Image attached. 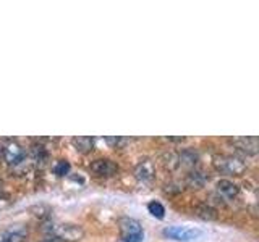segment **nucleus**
<instances>
[{
  "instance_id": "obj_11",
  "label": "nucleus",
  "mask_w": 259,
  "mask_h": 242,
  "mask_svg": "<svg viewBox=\"0 0 259 242\" xmlns=\"http://www.w3.org/2000/svg\"><path fill=\"white\" fill-rule=\"evenodd\" d=\"M198 160H199L198 152L193 149H185L177 158L178 166H182V168H194L198 163Z\"/></svg>"
},
{
  "instance_id": "obj_12",
  "label": "nucleus",
  "mask_w": 259,
  "mask_h": 242,
  "mask_svg": "<svg viewBox=\"0 0 259 242\" xmlns=\"http://www.w3.org/2000/svg\"><path fill=\"white\" fill-rule=\"evenodd\" d=\"M71 144L79 153H89L94 149V139H93V137H88V136L73 137Z\"/></svg>"
},
{
  "instance_id": "obj_2",
  "label": "nucleus",
  "mask_w": 259,
  "mask_h": 242,
  "mask_svg": "<svg viewBox=\"0 0 259 242\" xmlns=\"http://www.w3.org/2000/svg\"><path fill=\"white\" fill-rule=\"evenodd\" d=\"M120 231L121 242H143L144 240V229L141 223L135 218L123 216L117 221Z\"/></svg>"
},
{
  "instance_id": "obj_1",
  "label": "nucleus",
  "mask_w": 259,
  "mask_h": 242,
  "mask_svg": "<svg viewBox=\"0 0 259 242\" xmlns=\"http://www.w3.org/2000/svg\"><path fill=\"white\" fill-rule=\"evenodd\" d=\"M214 168L221 174L227 176H241L248 169L246 161L238 155H221L214 160Z\"/></svg>"
},
{
  "instance_id": "obj_15",
  "label": "nucleus",
  "mask_w": 259,
  "mask_h": 242,
  "mask_svg": "<svg viewBox=\"0 0 259 242\" xmlns=\"http://www.w3.org/2000/svg\"><path fill=\"white\" fill-rule=\"evenodd\" d=\"M70 163L67 160H59L55 163V166H54V173L59 176V177H63V176H67L68 173H70Z\"/></svg>"
},
{
  "instance_id": "obj_16",
  "label": "nucleus",
  "mask_w": 259,
  "mask_h": 242,
  "mask_svg": "<svg viewBox=\"0 0 259 242\" xmlns=\"http://www.w3.org/2000/svg\"><path fill=\"white\" fill-rule=\"evenodd\" d=\"M199 212L202 213L199 216L204 218V220H214V218H215V210H212L210 207H201Z\"/></svg>"
},
{
  "instance_id": "obj_4",
  "label": "nucleus",
  "mask_w": 259,
  "mask_h": 242,
  "mask_svg": "<svg viewBox=\"0 0 259 242\" xmlns=\"http://www.w3.org/2000/svg\"><path fill=\"white\" fill-rule=\"evenodd\" d=\"M2 157L8 166H21L26 161V150L16 141H8L2 147Z\"/></svg>"
},
{
  "instance_id": "obj_17",
  "label": "nucleus",
  "mask_w": 259,
  "mask_h": 242,
  "mask_svg": "<svg viewBox=\"0 0 259 242\" xmlns=\"http://www.w3.org/2000/svg\"><path fill=\"white\" fill-rule=\"evenodd\" d=\"M105 142H107L112 149H118L121 144H125L126 141L121 139V137H105Z\"/></svg>"
},
{
  "instance_id": "obj_18",
  "label": "nucleus",
  "mask_w": 259,
  "mask_h": 242,
  "mask_svg": "<svg viewBox=\"0 0 259 242\" xmlns=\"http://www.w3.org/2000/svg\"><path fill=\"white\" fill-rule=\"evenodd\" d=\"M10 204H12L10 196H8V194H5L4 191H0V210L7 208Z\"/></svg>"
},
{
  "instance_id": "obj_14",
  "label": "nucleus",
  "mask_w": 259,
  "mask_h": 242,
  "mask_svg": "<svg viewBox=\"0 0 259 242\" xmlns=\"http://www.w3.org/2000/svg\"><path fill=\"white\" fill-rule=\"evenodd\" d=\"M148 212L154 216V218H157V220H164V216H165V207L160 204V202L157 200H152L148 204Z\"/></svg>"
},
{
  "instance_id": "obj_9",
  "label": "nucleus",
  "mask_w": 259,
  "mask_h": 242,
  "mask_svg": "<svg viewBox=\"0 0 259 242\" xmlns=\"http://www.w3.org/2000/svg\"><path fill=\"white\" fill-rule=\"evenodd\" d=\"M215 191L225 200H235L240 194V188L230 179H219L215 183Z\"/></svg>"
},
{
  "instance_id": "obj_5",
  "label": "nucleus",
  "mask_w": 259,
  "mask_h": 242,
  "mask_svg": "<svg viewBox=\"0 0 259 242\" xmlns=\"http://www.w3.org/2000/svg\"><path fill=\"white\" fill-rule=\"evenodd\" d=\"M164 237L177 242H193L202 236V231L198 228H185V226H168L164 231Z\"/></svg>"
},
{
  "instance_id": "obj_10",
  "label": "nucleus",
  "mask_w": 259,
  "mask_h": 242,
  "mask_svg": "<svg viewBox=\"0 0 259 242\" xmlns=\"http://www.w3.org/2000/svg\"><path fill=\"white\" fill-rule=\"evenodd\" d=\"M26 231L23 228H7L0 231V242H24Z\"/></svg>"
},
{
  "instance_id": "obj_19",
  "label": "nucleus",
  "mask_w": 259,
  "mask_h": 242,
  "mask_svg": "<svg viewBox=\"0 0 259 242\" xmlns=\"http://www.w3.org/2000/svg\"><path fill=\"white\" fill-rule=\"evenodd\" d=\"M0 157H2V147H0Z\"/></svg>"
},
{
  "instance_id": "obj_3",
  "label": "nucleus",
  "mask_w": 259,
  "mask_h": 242,
  "mask_svg": "<svg viewBox=\"0 0 259 242\" xmlns=\"http://www.w3.org/2000/svg\"><path fill=\"white\" fill-rule=\"evenodd\" d=\"M52 237L57 240H67V242H76L81 240L84 236V231L79 224H73V223H60V224H54L51 228Z\"/></svg>"
},
{
  "instance_id": "obj_7",
  "label": "nucleus",
  "mask_w": 259,
  "mask_h": 242,
  "mask_svg": "<svg viewBox=\"0 0 259 242\" xmlns=\"http://www.w3.org/2000/svg\"><path fill=\"white\" fill-rule=\"evenodd\" d=\"M232 147L238 150L245 155H256L257 153V137L249 136V137H233L230 139Z\"/></svg>"
},
{
  "instance_id": "obj_8",
  "label": "nucleus",
  "mask_w": 259,
  "mask_h": 242,
  "mask_svg": "<svg viewBox=\"0 0 259 242\" xmlns=\"http://www.w3.org/2000/svg\"><path fill=\"white\" fill-rule=\"evenodd\" d=\"M156 176V165L151 158H143L135 166V177L141 183H148Z\"/></svg>"
},
{
  "instance_id": "obj_6",
  "label": "nucleus",
  "mask_w": 259,
  "mask_h": 242,
  "mask_svg": "<svg viewBox=\"0 0 259 242\" xmlns=\"http://www.w3.org/2000/svg\"><path fill=\"white\" fill-rule=\"evenodd\" d=\"M89 169L99 177H112L118 173V165L109 158H97L89 165Z\"/></svg>"
},
{
  "instance_id": "obj_13",
  "label": "nucleus",
  "mask_w": 259,
  "mask_h": 242,
  "mask_svg": "<svg viewBox=\"0 0 259 242\" xmlns=\"http://www.w3.org/2000/svg\"><path fill=\"white\" fill-rule=\"evenodd\" d=\"M206 181H207V176L202 171H198V169H194V171H191L188 174V184L191 186V188L199 189L206 184Z\"/></svg>"
}]
</instances>
